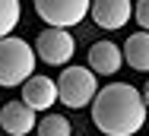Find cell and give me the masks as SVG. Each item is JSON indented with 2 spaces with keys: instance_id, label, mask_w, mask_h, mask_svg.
Returning <instances> with one entry per match:
<instances>
[{
  "instance_id": "cell-9",
  "label": "cell",
  "mask_w": 149,
  "mask_h": 136,
  "mask_svg": "<svg viewBox=\"0 0 149 136\" xmlns=\"http://www.w3.org/2000/svg\"><path fill=\"white\" fill-rule=\"evenodd\" d=\"M124 63V54L114 41H95L89 48V70L98 76H114Z\"/></svg>"
},
{
  "instance_id": "cell-10",
  "label": "cell",
  "mask_w": 149,
  "mask_h": 136,
  "mask_svg": "<svg viewBox=\"0 0 149 136\" xmlns=\"http://www.w3.org/2000/svg\"><path fill=\"white\" fill-rule=\"evenodd\" d=\"M120 54H124V60H127L133 70L149 73V32H133V35L124 41Z\"/></svg>"
},
{
  "instance_id": "cell-12",
  "label": "cell",
  "mask_w": 149,
  "mask_h": 136,
  "mask_svg": "<svg viewBox=\"0 0 149 136\" xmlns=\"http://www.w3.org/2000/svg\"><path fill=\"white\" fill-rule=\"evenodd\" d=\"M19 16H22L19 0H0V38L13 35V28L19 26Z\"/></svg>"
},
{
  "instance_id": "cell-14",
  "label": "cell",
  "mask_w": 149,
  "mask_h": 136,
  "mask_svg": "<svg viewBox=\"0 0 149 136\" xmlns=\"http://www.w3.org/2000/svg\"><path fill=\"white\" fill-rule=\"evenodd\" d=\"M143 105H146V108H149V82H146V85H143Z\"/></svg>"
},
{
  "instance_id": "cell-11",
  "label": "cell",
  "mask_w": 149,
  "mask_h": 136,
  "mask_svg": "<svg viewBox=\"0 0 149 136\" xmlns=\"http://www.w3.org/2000/svg\"><path fill=\"white\" fill-rule=\"evenodd\" d=\"M38 136H70L73 133V124L63 117V114H45L41 124H35Z\"/></svg>"
},
{
  "instance_id": "cell-13",
  "label": "cell",
  "mask_w": 149,
  "mask_h": 136,
  "mask_svg": "<svg viewBox=\"0 0 149 136\" xmlns=\"http://www.w3.org/2000/svg\"><path fill=\"white\" fill-rule=\"evenodd\" d=\"M133 16H136V22L143 26V32H149V0H136Z\"/></svg>"
},
{
  "instance_id": "cell-8",
  "label": "cell",
  "mask_w": 149,
  "mask_h": 136,
  "mask_svg": "<svg viewBox=\"0 0 149 136\" xmlns=\"http://www.w3.org/2000/svg\"><path fill=\"white\" fill-rule=\"evenodd\" d=\"M22 101L32 111H48L51 105H57V82L51 76H35L32 73L22 82Z\"/></svg>"
},
{
  "instance_id": "cell-6",
  "label": "cell",
  "mask_w": 149,
  "mask_h": 136,
  "mask_svg": "<svg viewBox=\"0 0 149 136\" xmlns=\"http://www.w3.org/2000/svg\"><path fill=\"white\" fill-rule=\"evenodd\" d=\"M89 13H92V19H95L98 28L114 32V28H124L127 22H130L133 3H130V0H92Z\"/></svg>"
},
{
  "instance_id": "cell-2",
  "label": "cell",
  "mask_w": 149,
  "mask_h": 136,
  "mask_svg": "<svg viewBox=\"0 0 149 136\" xmlns=\"http://www.w3.org/2000/svg\"><path fill=\"white\" fill-rule=\"evenodd\" d=\"M32 73H35V48L16 35L0 38V85L3 89L22 85Z\"/></svg>"
},
{
  "instance_id": "cell-3",
  "label": "cell",
  "mask_w": 149,
  "mask_h": 136,
  "mask_svg": "<svg viewBox=\"0 0 149 136\" xmlns=\"http://www.w3.org/2000/svg\"><path fill=\"white\" fill-rule=\"evenodd\" d=\"M54 82H57V101H63L73 111L92 105V98L98 92V79L92 76L89 67H67Z\"/></svg>"
},
{
  "instance_id": "cell-1",
  "label": "cell",
  "mask_w": 149,
  "mask_h": 136,
  "mask_svg": "<svg viewBox=\"0 0 149 136\" xmlns=\"http://www.w3.org/2000/svg\"><path fill=\"white\" fill-rule=\"evenodd\" d=\"M92 124L105 136H133L146 124V105L136 85L111 82L92 98Z\"/></svg>"
},
{
  "instance_id": "cell-4",
  "label": "cell",
  "mask_w": 149,
  "mask_h": 136,
  "mask_svg": "<svg viewBox=\"0 0 149 136\" xmlns=\"http://www.w3.org/2000/svg\"><path fill=\"white\" fill-rule=\"evenodd\" d=\"M89 3L92 0H35V13L54 28H70L89 16Z\"/></svg>"
},
{
  "instance_id": "cell-7",
  "label": "cell",
  "mask_w": 149,
  "mask_h": 136,
  "mask_svg": "<svg viewBox=\"0 0 149 136\" xmlns=\"http://www.w3.org/2000/svg\"><path fill=\"white\" fill-rule=\"evenodd\" d=\"M35 114L38 111H32L26 101H6L0 108V127H3V133H10V136H26L38 124Z\"/></svg>"
},
{
  "instance_id": "cell-5",
  "label": "cell",
  "mask_w": 149,
  "mask_h": 136,
  "mask_svg": "<svg viewBox=\"0 0 149 136\" xmlns=\"http://www.w3.org/2000/svg\"><path fill=\"white\" fill-rule=\"evenodd\" d=\"M73 51H76V41H73V35H70L67 28L48 26L38 38H35V57H41V60L51 63V67H63V63H70Z\"/></svg>"
}]
</instances>
